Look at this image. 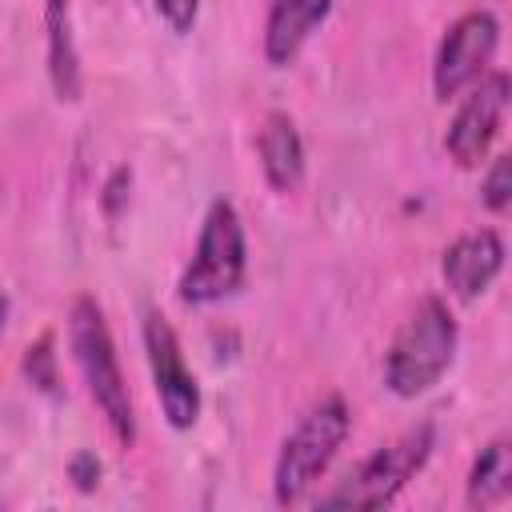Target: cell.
Wrapping results in <instances>:
<instances>
[{
    "label": "cell",
    "mask_w": 512,
    "mask_h": 512,
    "mask_svg": "<svg viewBox=\"0 0 512 512\" xmlns=\"http://www.w3.org/2000/svg\"><path fill=\"white\" fill-rule=\"evenodd\" d=\"M68 344L72 356L80 364V376L88 384L92 404L100 408L108 432L116 436V444L132 448L136 444V416H132V396L116 360V344L108 332V320L100 312V304L92 296H76L68 308Z\"/></svg>",
    "instance_id": "1"
},
{
    "label": "cell",
    "mask_w": 512,
    "mask_h": 512,
    "mask_svg": "<svg viewBox=\"0 0 512 512\" xmlns=\"http://www.w3.org/2000/svg\"><path fill=\"white\" fill-rule=\"evenodd\" d=\"M456 344H460V328H456L452 308L440 296H424L416 312L400 324L384 356V384L404 400L424 396L452 368Z\"/></svg>",
    "instance_id": "2"
},
{
    "label": "cell",
    "mask_w": 512,
    "mask_h": 512,
    "mask_svg": "<svg viewBox=\"0 0 512 512\" xmlns=\"http://www.w3.org/2000/svg\"><path fill=\"white\" fill-rule=\"evenodd\" d=\"M244 272H248L244 220L232 200H212L196 236L192 264L180 276V300L192 308L220 304L244 288Z\"/></svg>",
    "instance_id": "3"
},
{
    "label": "cell",
    "mask_w": 512,
    "mask_h": 512,
    "mask_svg": "<svg viewBox=\"0 0 512 512\" xmlns=\"http://www.w3.org/2000/svg\"><path fill=\"white\" fill-rule=\"evenodd\" d=\"M348 428H352V416H348V404L340 396H324L320 404H312L300 416V424L280 444V456L272 468L276 504L288 508V504H300L308 496V488L328 472V464L344 448Z\"/></svg>",
    "instance_id": "4"
},
{
    "label": "cell",
    "mask_w": 512,
    "mask_h": 512,
    "mask_svg": "<svg viewBox=\"0 0 512 512\" xmlns=\"http://www.w3.org/2000/svg\"><path fill=\"white\" fill-rule=\"evenodd\" d=\"M432 456V424H420L392 444L376 448L368 460H360L348 480H340L328 496H320V508H384L392 504L408 480L428 464Z\"/></svg>",
    "instance_id": "5"
},
{
    "label": "cell",
    "mask_w": 512,
    "mask_h": 512,
    "mask_svg": "<svg viewBox=\"0 0 512 512\" xmlns=\"http://www.w3.org/2000/svg\"><path fill=\"white\" fill-rule=\"evenodd\" d=\"M496 44H500V20L488 8H472L460 20H452L436 48V60H432L436 100H452L464 88H472L488 72Z\"/></svg>",
    "instance_id": "6"
},
{
    "label": "cell",
    "mask_w": 512,
    "mask_h": 512,
    "mask_svg": "<svg viewBox=\"0 0 512 512\" xmlns=\"http://www.w3.org/2000/svg\"><path fill=\"white\" fill-rule=\"evenodd\" d=\"M144 352H148L152 388H156L164 420L176 432H188L200 420V384H196L192 368L184 364V352H180L172 324L156 308L144 312Z\"/></svg>",
    "instance_id": "7"
},
{
    "label": "cell",
    "mask_w": 512,
    "mask_h": 512,
    "mask_svg": "<svg viewBox=\"0 0 512 512\" xmlns=\"http://www.w3.org/2000/svg\"><path fill=\"white\" fill-rule=\"evenodd\" d=\"M508 112V72H484L472 92L464 96V104L456 108L448 132H444V148L460 168H480L492 140L500 136V120Z\"/></svg>",
    "instance_id": "8"
},
{
    "label": "cell",
    "mask_w": 512,
    "mask_h": 512,
    "mask_svg": "<svg viewBox=\"0 0 512 512\" xmlns=\"http://www.w3.org/2000/svg\"><path fill=\"white\" fill-rule=\"evenodd\" d=\"M504 268V240L496 228H480V232H464L444 248L440 260V276L448 284V292L456 300H476L492 288V280Z\"/></svg>",
    "instance_id": "9"
},
{
    "label": "cell",
    "mask_w": 512,
    "mask_h": 512,
    "mask_svg": "<svg viewBox=\"0 0 512 512\" xmlns=\"http://www.w3.org/2000/svg\"><path fill=\"white\" fill-rule=\"evenodd\" d=\"M256 156L264 168V180L272 192H296L304 180V140L296 132V120L288 112H268L264 128L256 136Z\"/></svg>",
    "instance_id": "10"
},
{
    "label": "cell",
    "mask_w": 512,
    "mask_h": 512,
    "mask_svg": "<svg viewBox=\"0 0 512 512\" xmlns=\"http://www.w3.org/2000/svg\"><path fill=\"white\" fill-rule=\"evenodd\" d=\"M328 12H332V0H276L264 24V60L272 68L292 64L304 40L324 24Z\"/></svg>",
    "instance_id": "11"
},
{
    "label": "cell",
    "mask_w": 512,
    "mask_h": 512,
    "mask_svg": "<svg viewBox=\"0 0 512 512\" xmlns=\"http://www.w3.org/2000/svg\"><path fill=\"white\" fill-rule=\"evenodd\" d=\"M44 32H48V76L56 100H80V52L72 36V4L44 0Z\"/></svg>",
    "instance_id": "12"
},
{
    "label": "cell",
    "mask_w": 512,
    "mask_h": 512,
    "mask_svg": "<svg viewBox=\"0 0 512 512\" xmlns=\"http://www.w3.org/2000/svg\"><path fill=\"white\" fill-rule=\"evenodd\" d=\"M508 492H512V448H508L504 436H496V440L484 444L480 456L472 460L464 500H468V508H492V504H500Z\"/></svg>",
    "instance_id": "13"
},
{
    "label": "cell",
    "mask_w": 512,
    "mask_h": 512,
    "mask_svg": "<svg viewBox=\"0 0 512 512\" xmlns=\"http://www.w3.org/2000/svg\"><path fill=\"white\" fill-rule=\"evenodd\" d=\"M480 200L496 216L508 212V204H512V160L508 156H492V164H488V172L480 180Z\"/></svg>",
    "instance_id": "14"
},
{
    "label": "cell",
    "mask_w": 512,
    "mask_h": 512,
    "mask_svg": "<svg viewBox=\"0 0 512 512\" xmlns=\"http://www.w3.org/2000/svg\"><path fill=\"white\" fill-rule=\"evenodd\" d=\"M24 372L40 392H56V352H52V336L48 332L24 352Z\"/></svg>",
    "instance_id": "15"
},
{
    "label": "cell",
    "mask_w": 512,
    "mask_h": 512,
    "mask_svg": "<svg viewBox=\"0 0 512 512\" xmlns=\"http://www.w3.org/2000/svg\"><path fill=\"white\" fill-rule=\"evenodd\" d=\"M156 12L176 36H188L200 16V0H156Z\"/></svg>",
    "instance_id": "16"
},
{
    "label": "cell",
    "mask_w": 512,
    "mask_h": 512,
    "mask_svg": "<svg viewBox=\"0 0 512 512\" xmlns=\"http://www.w3.org/2000/svg\"><path fill=\"white\" fill-rule=\"evenodd\" d=\"M100 460H96V452H76L72 460H68V476H72V484L80 488V492H96V484H100Z\"/></svg>",
    "instance_id": "17"
},
{
    "label": "cell",
    "mask_w": 512,
    "mask_h": 512,
    "mask_svg": "<svg viewBox=\"0 0 512 512\" xmlns=\"http://www.w3.org/2000/svg\"><path fill=\"white\" fill-rule=\"evenodd\" d=\"M128 184H132V172H128V168H116L112 180H108V188H104V212H108V216H116L120 204L128 200Z\"/></svg>",
    "instance_id": "18"
},
{
    "label": "cell",
    "mask_w": 512,
    "mask_h": 512,
    "mask_svg": "<svg viewBox=\"0 0 512 512\" xmlns=\"http://www.w3.org/2000/svg\"><path fill=\"white\" fill-rule=\"evenodd\" d=\"M4 324H8V296L0 292V336H4Z\"/></svg>",
    "instance_id": "19"
}]
</instances>
